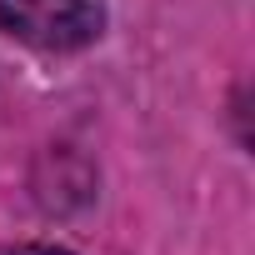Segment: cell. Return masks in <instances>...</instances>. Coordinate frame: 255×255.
Masks as SVG:
<instances>
[{
    "label": "cell",
    "mask_w": 255,
    "mask_h": 255,
    "mask_svg": "<svg viewBox=\"0 0 255 255\" xmlns=\"http://www.w3.org/2000/svg\"><path fill=\"white\" fill-rule=\"evenodd\" d=\"M105 25L100 0H0V30L40 55L85 50Z\"/></svg>",
    "instance_id": "6da1fadb"
},
{
    "label": "cell",
    "mask_w": 255,
    "mask_h": 255,
    "mask_svg": "<svg viewBox=\"0 0 255 255\" xmlns=\"http://www.w3.org/2000/svg\"><path fill=\"white\" fill-rule=\"evenodd\" d=\"M0 255H70V250H55V245H5Z\"/></svg>",
    "instance_id": "7a4b0ae2"
}]
</instances>
